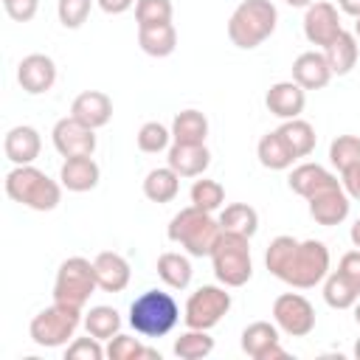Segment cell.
Listing matches in <instances>:
<instances>
[{
  "instance_id": "obj_7",
  "label": "cell",
  "mask_w": 360,
  "mask_h": 360,
  "mask_svg": "<svg viewBox=\"0 0 360 360\" xmlns=\"http://www.w3.org/2000/svg\"><path fill=\"white\" fill-rule=\"evenodd\" d=\"M79 323H84L79 307H68V304L53 301L51 307L39 309V312L31 318L28 335H31V340H34L37 346H42V349H59V346H65L68 340H73Z\"/></svg>"
},
{
  "instance_id": "obj_16",
  "label": "cell",
  "mask_w": 360,
  "mask_h": 360,
  "mask_svg": "<svg viewBox=\"0 0 360 360\" xmlns=\"http://www.w3.org/2000/svg\"><path fill=\"white\" fill-rule=\"evenodd\" d=\"M70 115L76 121H82L84 127H90V129H101L112 118V98L104 90H84L73 98Z\"/></svg>"
},
{
  "instance_id": "obj_40",
  "label": "cell",
  "mask_w": 360,
  "mask_h": 360,
  "mask_svg": "<svg viewBox=\"0 0 360 360\" xmlns=\"http://www.w3.org/2000/svg\"><path fill=\"white\" fill-rule=\"evenodd\" d=\"M96 0H59L56 3V17L65 28H82L90 17V8H93Z\"/></svg>"
},
{
  "instance_id": "obj_32",
  "label": "cell",
  "mask_w": 360,
  "mask_h": 360,
  "mask_svg": "<svg viewBox=\"0 0 360 360\" xmlns=\"http://www.w3.org/2000/svg\"><path fill=\"white\" fill-rule=\"evenodd\" d=\"M360 298V290L340 273V270H329L323 278V301L332 309H352Z\"/></svg>"
},
{
  "instance_id": "obj_5",
  "label": "cell",
  "mask_w": 360,
  "mask_h": 360,
  "mask_svg": "<svg viewBox=\"0 0 360 360\" xmlns=\"http://www.w3.org/2000/svg\"><path fill=\"white\" fill-rule=\"evenodd\" d=\"M180 321V307L172 292L146 290L129 304V326L143 338H163Z\"/></svg>"
},
{
  "instance_id": "obj_39",
  "label": "cell",
  "mask_w": 360,
  "mask_h": 360,
  "mask_svg": "<svg viewBox=\"0 0 360 360\" xmlns=\"http://www.w3.org/2000/svg\"><path fill=\"white\" fill-rule=\"evenodd\" d=\"M172 14H174L172 0H135V22H138V28L158 25V22H172Z\"/></svg>"
},
{
  "instance_id": "obj_51",
  "label": "cell",
  "mask_w": 360,
  "mask_h": 360,
  "mask_svg": "<svg viewBox=\"0 0 360 360\" xmlns=\"http://www.w3.org/2000/svg\"><path fill=\"white\" fill-rule=\"evenodd\" d=\"M354 357H357V360H360V338H357V340H354Z\"/></svg>"
},
{
  "instance_id": "obj_46",
  "label": "cell",
  "mask_w": 360,
  "mask_h": 360,
  "mask_svg": "<svg viewBox=\"0 0 360 360\" xmlns=\"http://www.w3.org/2000/svg\"><path fill=\"white\" fill-rule=\"evenodd\" d=\"M338 8L349 17H360V0H338Z\"/></svg>"
},
{
  "instance_id": "obj_37",
  "label": "cell",
  "mask_w": 360,
  "mask_h": 360,
  "mask_svg": "<svg viewBox=\"0 0 360 360\" xmlns=\"http://www.w3.org/2000/svg\"><path fill=\"white\" fill-rule=\"evenodd\" d=\"M188 197H191V205H197V208H202V211L214 214V211H217V208H222V202H225V188H222V183H219V180L200 177V180H194V186H191Z\"/></svg>"
},
{
  "instance_id": "obj_44",
  "label": "cell",
  "mask_w": 360,
  "mask_h": 360,
  "mask_svg": "<svg viewBox=\"0 0 360 360\" xmlns=\"http://www.w3.org/2000/svg\"><path fill=\"white\" fill-rule=\"evenodd\" d=\"M340 183H343V188H346V194H349L352 200H360V163H357L354 169L343 172V174H340Z\"/></svg>"
},
{
  "instance_id": "obj_13",
  "label": "cell",
  "mask_w": 360,
  "mask_h": 360,
  "mask_svg": "<svg viewBox=\"0 0 360 360\" xmlns=\"http://www.w3.org/2000/svg\"><path fill=\"white\" fill-rule=\"evenodd\" d=\"M17 82L28 96H42L56 84V62L48 53H28L17 65Z\"/></svg>"
},
{
  "instance_id": "obj_28",
  "label": "cell",
  "mask_w": 360,
  "mask_h": 360,
  "mask_svg": "<svg viewBox=\"0 0 360 360\" xmlns=\"http://www.w3.org/2000/svg\"><path fill=\"white\" fill-rule=\"evenodd\" d=\"M242 352L253 360H264L267 349L278 343V326L270 321H253L242 329Z\"/></svg>"
},
{
  "instance_id": "obj_14",
  "label": "cell",
  "mask_w": 360,
  "mask_h": 360,
  "mask_svg": "<svg viewBox=\"0 0 360 360\" xmlns=\"http://www.w3.org/2000/svg\"><path fill=\"white\" fill-rule=\"evenodd\" d=\"M307 202H309V217H312L318 225H323V228L340 225V222L349 217V211H352V197L346 194L343 183L312 194Z\"/></svg>"
},
{
  "instance_id": "obj_4",
  "label": "cell",
  "mask_w": 360,
  "mask_h": 360,
  "mask_svg": "<svg viewBox=\"0 0 360 360\" xmlns=\"http://www.w3.org/2000/svg\"><path fill=\"white\" fill-rule=\"evenodd\" d=\"M276 22L278 11L270 0H242L228 20V39L242 51L259 48L264 39L273 37Z\"/></svg>"
},
{
  "instance_id": "obj_29",
  "label": "cell",
  "mask_w": 360,
  "mask_h": 360,
  "mask_svg": "<svg viewBox=\"0 0 360 360\" xmlns=\"http://www.w3.org/2000/svg\"><path fill=\"white\" fill-rule=\"evenodd\" d=\"M180 191V174L172 166H158L143 177V197L152 202H172Z\"/></svg>"
},
{
  "instance_id": "obj_34",
  "label": "cell",
  "mask_w": 360,
  "mask_h": 360,
  "mask_svg": "<svg viewBox=\"0 0 360 360\" xmlns=\"http://www.w3.org/2000/svg\"><path fill=\"white\" fill-rule=\"evenodd\" d=\"M214 352V338L208 329H188L174 340V354L180 360H202Z\"/></svg>"
},
{
  "instance_id": "obj_50",
  "label": "cell",
  "mask_w": 360,
  "mask_h": 360,
  "mask_svg": "<svg viewBox=\"0 0 360 360\" xmlns=\"http://www.w3.org/2000/svg\"><path fill=\"white\" fill-rule=\"evenodd\" d=\"M354 37L360 39V17H354Z\"/></svg>"
},
{
  "instance_id": "obj_26",
  "label": "cell",
  "mask_w": 360,
  "mask_h": 360,
  "mask_svg": "<svg viewBox=\"0 0 360 360\" xmlns=\"http://www.w3.org/2000/svg\"><path fill=\"white\" fill-rule=\"evenodd\" d=\"M158 278L169 287V290H186L191 284V276H194V267L188 262L186 253H177V250H166L158 256Z\"/></svg>"
},
{
  "instance_id": "obj_31",
  "label": "cell",
  "mask_w": 360,
  "mask_h": 360,
  "mask_svg": "<svg viewBox=\"0 0 360 360\" xmlns=\"http://www.w3.org/2000/svg\"><path fill=\"white\" fill-rule=\"evenodd\" d=\"M278 132H281V138L287 141V146H290V152H292L295 158H307V155L315 152L318 135H315V127H312L309 121H304V118H290V121H284V124L278 127Z\"/></svg>"
},
{
  "instance_id": "obj_30",
  "label": "cell",
  "mask_w": 360,
  "mask_h": 360,
  "mask_svg": "<svg viewBox=\"0 0 360 360\" xmlns=\"http://www.w3.org/2000/svg\"><path fill=\"white\" fill-rule=\"evenodd\" d=\"M219 228L228 233H239V236L250 239L259 231V211L248 202H231L219 214Z\"/></svg>"
},
{
  "instance_id": "obj_18",
  "label": "cell",
  "mask_w": 360,
  "mask_h": 360,
  "mask_svg": "<svg viewBox=\"0 0 360 360\" xmlns=\"http://www.w3.org/2000/svg\"><path fill=\"white\" fill-rule=\"evenodd\" d=\"M292 82H298L304 90H323L332 82V68L323 56V51H304L292 62Z\"/></svg>"
},
{
  "instance_id": "obj_9",
  "label": "cell",
  "mask_w": 360,
  "mask_h": 360,
  "mask_svg": "<svg viewBox=\"0 0 360 360\" xmlns=\"http://www.w3.org/2000/svg\"><path fill=\"white\" fill-rule=\"evenodd\" d=\"M231 312V292L228 287L217 284H202L197 287L186 307H183V321L188 329H214L225 315Z\"/></svg>"
},
{
  "instance_id": "obj_2",
  "label": "cell",
  "mask_w": 360,
  "mask_h": 360,
  "mask_svg": "<svg viewBox=\"0 0 360 360\" xmlns=\"http://www.w3.org/2000/svg\"><path fill=\"white\" fill-rule=\"evenodd\" d=\"M219 233H222L219 219H214L208 211H202V208H197V205L180 208V211L172 217L169 228H166V236H169L174 245H180L188 256H197V259L211 256V250H214Z\"/></svg>"
},
{
  "instance_id": "obj_20",
  "label": "cell",
  "mask_w": 360,
  "mask_h": 360,
  "mask_svg": "<svg viewBox=\"0 0 360 360\" xmlns=\"http://www.w3.org/2000/svg\"><path fill=\"white\" fill-rule=\"evenodd\" d=\"M93 267H96L98 290H104V292H121V290H127V284H129V278H132L129 262H127L121 253H115V250H101V253H96Z\"/></svg>"
},
{
  "instance_id": "obj_41",
  "label": "cell",
  "mask_w": 360,
  "mask_h": 360,
  "mask_svg": "<svg viewBox=\"0 0 360 360\" xmlns=\"http://www.w3.org/2000/svg\"><path fill=\"white\" fill-rule=\"evenodd\" d=\"M68 360H101L107 357V349H101V340L87 335V338H73L65 349Z\"/></svg>"
},
{
  "instance_id": "obj_27",
  "label": "cell",
  "mask_w": 360,
  "mask_h": 360,
  "mask_svg": "<svg viewBox=\"0 0 360 360\" xmlns=\"http://www.w3.org/2000/svg\"><path fill=\"white\" fill-rule=\"evenodd\" d=\"M208 138V118L205 112L188 107L180 110L172 121V143H205Z\"/></svg>"
},
{
  "instance_id": "obj_48",
  "label": "cell",
  "mask_w": 360,
  "mask_h": 360,
  "mask_svg": "<svg viewBox=\"0 0 360 360\" xmlns=\"http://www.w3.org/2000/svg\"><path fill=\"white\" fill-rule=\"evenodd\" d=\"M287 6H292V8H307V6H312L315 0H284Z\"/></svg>"
},
{
  "instance_id": "obj_42",
  "label": "cell",
  "mask_w": 360,
  "mask_h": 360,
  "mask_svg": "<svg viewBox=\"0 0 360 360\" xmlns=\"http://www.w3.org/2000/svg\"><path fill=\"white\" fill-rule=\"evenodd\" d=\"M3 8L14 22H31L37 17L39 0H3Z\"/></svg>"
},
{
  "instance_id": "obj_45",
  "label": "cell",
  "mask_w": 360,
  "mask_h": 360,
  "mask_svg": "<svg viewBox=\"0 0 360 360\" xmlns=\"http://www.w3.org/2000/svg\"><path fill=\"white\" fill-rule=\"evenodd\" d=\"M96 6L104 11V14H124L135 6V0H96Z\"/></svg>"
},
{
  "instance_id": "obj_8",
  "label": "cell",
  "mask_w": 360,
  "mask_h": 360,
  "mask_svg": "<svg viewBox=\"0 0 360 360\" xmlns=\"http://www.w3.org/2000/svg\"><path fill=\"white\" fill-rule=\"evenodd\" d=\"M96 287H98V278H96L93 262L84 259V256H70L56 270V278H53V301L84 309V304L90 301V295L96 292Z\"/></svg>"
},
{
  "instance_id": "obj_25",
  "label": "cell",
  "mask_w": 360,
  "mask_h": 360,
  "mask_svg": "<svg viewBox=\"0 0 360 360\" xmlns=\"http://www.w3.org/2000/svg\"><path fill=\"white\" fill-rule=\"evenodd\" d=\"M256 158H259V163H262L264 169H270V172H284V169H290V166L298 160V158L290 152V146H287V141L281 138L278 129L264 132V135L259 138Z\"/></svg>"
},
{
  "instance_id": "obj_23",
  "label": "cell",
  "mask_w": 360,
  "mask_h": 360,
  "mask_svg": "<svg viewBox=\"0 0 360 360\" xmlns=\"http://www.w3.org/2000/svg\"><path fill=\"white\" fill-rule=\"evenodd\" d=\"M323 56L332 68V76H346L352 73V68L357 65V56H360V45H357V37L354 31H340L326 48H323Z\"/></svg>"
},
{
  "instance_id": "obj_1",
  "label": "cell",
  "mask_w": 360,
  "mask_h": 360,
  "mask_svg": "<svg viewBox=\"0 0 360 360\" xmlns=\"http://www.w3.org/2000/svg\"><path fill=\"white\" fill-rule=\"evenodd\" d=\"M329 248L321 239H295V236H276L264 250V264L270 276L278 281L295 287V290H312L321 284L329 273Z\"/></svg>"
},
{
  "instance_id": "obj_11",
  "label": "cell",
  "mask_w": 360,
  "mask_h": 360,
  "mask_svg": "<svg viewBox=\"0 0 360 360\" xmlns=\"http://www.w3.org/2000/svg\"><path fill=\"white\" fill-rule=\"evenodd\" d=\"M51 141H53V149L62 158H82V155H93L96 152V129L84 127L73 115H65V118H59L53 124Z\"/></svg>"
},
{
  "instance_id": "obj_10",
  "label": "cell",
  "mask_w": 360,
  "mask_h": 360,
  "mask_svg": "<svg viewBox=\"0 0 360 360\" xmlns=\"http://www.w3.org/2000/svg\"><path fill=\"white\" fill-rule=\"evenodd\" d=\"M273 323L290 338H307L315 329V307L301 292H281L273 301Z\"/></svg>"
},
{
  "instance_id": "obj_3",
  "label": "cell",
  "mask_w": 360,
  "mask_h": 360,
  "mask_svg": "<svg viewBox=\"0 0 360 360\" xmlns=\"http://www.w3.org/2000/svg\"><path fill=\"white\" fill-rule=\"evenodd\" d=\"M6 194L8 200L31 208V211H53L62 202V183L51 180L42 169L34 163L28 166H14L6 174Z\"/></svg>"
},
{
  "instance_id": "obj_43",
  "label": "cell",
  "mask_w": 360,
  "mask_h": 360,
  "mask_svg": "<svg viewBox=\"0 0 360 360\" xmlns=\"http://www.w3.org/2000/svg\"><path fill=\"white\" fill-rule=\"evenodd\" d=\"M338 270H340V273L360 290V250H349V253H343Z\"/></svg>"
},
{
  "instance_id": "obj_6",
  "label": "cell",
  "mask_w": 360,
  "mask_h": 360,
  "mask_svg": "<svg viewBox=\"0 0 360 360\" xmlns=\"http://www.w3.org/2000/svg\"><path fill=\"white\" fill-rule=\"evenodd\" d=\"M214 276L225 287H245L253 276V259H250V239L239 233L222 231L214 250H211Z\"/></svg>"
},
{
  "instance_id": "obj_33",
  "label": "cell",
  "mask_w": 360,
  "mask_h": 360,
  "mask_svg": "<svg viewBox=\"0 0 360 360\" xmlns=\"http://www.w3.org/2000/svg\"><path fill=\"white\" fill-rule=\"evenodd\" d=\"M84 329H87V335H93L98 340H110L121 329V315L115 307H107V304L90 307V312L84 315Z\"/></svg>"
},
{
  "instance_id": "obj_21",
  "label": "cell",
  "mask_w": 360,
  "mask_h": 360,
  "mask_svg": "<svg viewBox=\"0 0 360 360\" xmlns=\"http://www.w3.org/2000/svg\"><path fill=\"white\" fill-rule=\"evenodd\" d=\"M166 166H172L180 177H202L211 166V152L205 143H172Z\"/></svg>"
},
{
  "instance_id": "obj_49",
  "label": "cell",
  "mask_w": 360,
  "mask_h": 360,
  "mask_svg": "<svg viewBox=\"0 0 360 360\" xmlns=\"http://www.w3.org/2000/svg\"><path fill=\"white\" fill-rule=\"evenodd\" d=\"M352 309H354V321H357V326H360V298H357V304H354Z\"/></svg>"
},
{
  "instance_id": "obj_38",
  "label": "cell",
  "mask_w": 360,
  "mask_h": 360,
  "mask_svg": "<svg viewBox=\"0 0 360 360\" xmlns=\"http://www.w3.org/2000/svg\"><path fill=\"white\" fill-rule=\"evenodd\" d=\"M135 143H138L141 152H146V155H158V152L169 149V143H172V129L163 127L160 121H146V124L138 129Z\"/></svg>"
},
{
  "instance_id": "obj_22",
  "label": "cell",
  "mask_w": 360,
  "mask_h": 360,
  "mask_svg": "<svg viewBox=\"0 0 360 360\" xmlns=\"http://www.w3.org/2000/svg\"><path fill=\"white\" fill-rule=\"evenodd\" d=\"M287 183H290V188H292L298 197H304V200H309L312 194H318V191H323V188L340 186V180H338L329 169H323L321 163H298V166L290 172Z\"/></svg>"
},
{
  "instance_id": "obj_35",
  "label": "cell",
  "mask_w": 360,
  "mask_h": 360,
  "mask_svg": "<svg viewBox=\"0 0 360 360\" xmlns=\"http://www.w3.org/2000/svg\"><path fill=\"white\" fill-rule=\"evenodd\" d=\"M107 357L110 360H141V357H155V360H160V352H155V349H149V346H143L138 338H132V335H115V338H110L107 340Z\"/></svg>"
},
{
  "instance_id": "obj_15",
  "label": "cell",
  "mask_w": 360,
  "mask_h": 360,
  "mask_svg": "<svg viewBox=\"0 0 360 360\" xmlns=\"http://www.w3.org/2000/svg\"><path fill=\"white\" fill-rule=\"evenodd\" d=\"M264 104L281 121L301 118V112L307 107V90L292 79L290 82H276V84H270V90L264 96Z\"/></svg>"
},
{
  "instance_id": "obj_24",
  "label": "cell",
  "mask_w": 360,
  "mask_h": 360,
  "mask_svg": "<svg viewBox=\"0 0 360 360\" xmlns=\"http://www.w3.org/2000/svg\"><path fill=\"white\" fill-rule=\"evenodd\" d=\"M138 45L146 56H155V59L172 56L177 48V28L172 22L143 25V28H138Z\"/></svg>"
},
{
  "instance_id": "obj_36",
  "label": "cell",
  "mask_w": 360,
  "mask_h": 360,
  "mask_svg": "<svg viewBox=\"0 0 360 360\" xmlns=\"http://www.w3.org/2000/svg\"><path fill=\"white\" fill-rule=\"evenodd\" d=\"M329 163L343 174L360 163V138L357 135H338L329 143Z\"/></svg>"
},
{
  "instance_id": "obj_17",
  "label": "cell",
  "mask_w": 360,
  "mask_h": 360,
  "mask_svg": "<svg viewBox=\"0 0 360 360\" xmlns=\"http://www.w3.org/2000/svg\"><path fill=\"white\" fill-rule=\"evenodd\" d=\"M39 149H42V138L34 127L28 124H17L6 132L3 138V152L6 158L14 163V166H28L39 158Z\"/></svg>"
},
{
  "instance_id": "obj_19",
  "label": "cell",
  "mask_w": 360,
  "mask_h": 360,
  "mask_svg": "<svg viewBox=\"0 0 360 360\" xmlns=\"http://www.w3.org/2000/svg\"><path fill=\"white\" fill-rule=\"evenodd\" d=\"M101 180V169L93 160V155H82V158H65L62 169H59V183L68 191H93Z\"/></svg>"
},
{
  "instance_id": "obj_12",
  "label": "cell",
  "mask_w": 360,
  "mask_h": 360,
  "mask_svg": "<svg viewBox=\"0 0 360 360\" xmlns=\"http://www.w3.org/2000/svg\"><path fill=\"white\" fill-rule=\"evenodd\" d=\"M340 31H343V25H340V14H338L335 3L318 0V3L307 6V11H304V37L312 45L326 48Z\"/></svg>"
},
{
  "instance_id": "obj_47",
  "label": "cell",
  "mask_w": 360,
  "mask_h": 360,
  "mask_svg": "<svg viewBox=\"0 0 360 360\" xmlns=\"http://www.w3.org/2000/svg\"><path fill=\"white\" fill-rule=\"evenodd\" d=\"M349 239H352V245L360 250V217L352 222V228H349Z\"/></svg>"
}]
</instances>
